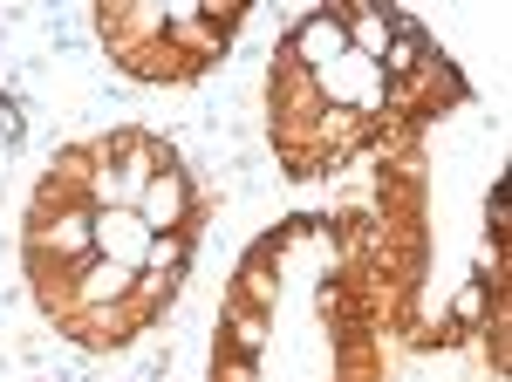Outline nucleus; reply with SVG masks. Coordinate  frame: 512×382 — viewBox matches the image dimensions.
Listing matches in <instances>:
<instances>
[{"label": "nucleus", "instance_id": "f257e3e1", "mask_svg": "<svg viewBox=\"0 0 512 382\" xmlns=\"http://www.w3.org/2000/svg\"><path fill=\"white\" fill-rule=\"evenodd\" d=\"M89 246L117 267H137V260H151V226L137 219V205H103V212H89Z\"/></svg>", "mask_w": 512, "mask_h": 382}, {"label": "nucleus", "instance_id": "f03ea898", "mask_svg": "<svg viewBox=\"0 0 512 382\" xmlns=\"http://www.w3.org/2000/svg\"><path fill=\"white\" fill-rule=\"evenodd\" d=\"M178 212H185V178H178V171H158V178L144 185V198H137V219L158 232V226H171Z\"/></svg>", "mask_w": 512, "mask_h": 382}, {"label": "nucleus", "instance_id": "39448f33", "mask_svg": "<svg viewBox=\"0 0 512 382\" xmlns=\"http://www.w3.org/2000/svg\"><path fill=\"white\" fill-rule=\"evenodd\" d=\"M55 246H69V253H76V246H89V212L62 219V226H55Z\"/></svg>", "mask_w": 512, "mask_h": 382}, {"label": "nucleus", "instance_id": "20e7f679", "mask_svg": "<svg viewBox=\"0 0 512 382\" xmlns=\"http://www.w3.org/2000/svg\"><path fill=\"white\" fill-rule=\"evenodd\" d=\"M117 294H130V267H117V260L82 267V301H117Z\"/></svg>", "mask_w": 512, "mask_h": 382}, {"label": "nucleus", "instance_id": "7ed1b4c3", "mask_svg": "<svg viewBox=\"0 0 512 382\" xmlns=\"http://www.w3.org/2000/svg\"><path fill=\"white\" fill-rule=\"evenodd\" d=\"M342 55H349V21H328V14H321V21H308V28H301V62L335 69Z\"/></svg>", "mask_w": 512, "mask_h": 382}]
</instances>
